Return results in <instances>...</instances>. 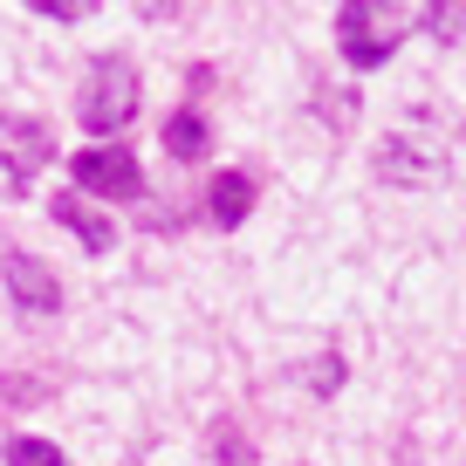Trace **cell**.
Instances as JSON below:
<instances>
[{"label": "cell", "mask_w": 466, "mask_h": 466, "mask_svg": "<svg viewBox=\"0 0 466 466\" xmlns=\"http://www.w3.org/2000/svg\"><path fill=\"white\" fill-rule=\"evenodd\" d=\"M56 158V131H48L42 116H15L0 110V178H15V186H28L42 165Z\"/></svg>", "instance_id": "cell-4"}, {"label": "cell", "mask_w": 466, "mask_h": 466, "mask_svg": "<svg viewBox=\"0 0 466 466\" xmlns=\"http://www.w3.org/2000/svg\"><path fill=\"white\" fill-rule=\"evenodd\" d=\"M137 7H145V15H172V0H137Z\"/></svg>", "instance_id": "cell-14"}, {"label": "cell", "mask_w": 466, "mask_h": 466, "mask_svg": "<svg viewBox=\"0 0 466 466\" xmlns=\"http://www.w3.org/2000/svg\"><path fill=\"white\" fill-rule=\"evenodd\" d=\"M48 219H56L62 233H76L89 254H110V240H116V227L96 213V206H89L83 186H76V192H56V199H48Z\"/></svg>", "instance_id": "cell-7"}, {"label": "cell", "mask_w": 466, "mask_h": 466, "mask_svg": "<svg viewBox=\"0 0 466 466\" xmlns=\"http://www.w3.org/2000/svg\"><path fill=\"white\" fill-rule=\"evenodd\" d=\"M165 151H172L178 165H199L206 151H213V131H206L199 110H172L165 116Z\"/></svg>", "instance_id": "cell-9"}, {"label": "cell", "mask_w": 466, "mask_h": 466, "mask_svg": "<svg viewBox=\"0 0 466 466\" xmlns=\"http://www.w3.org/2000/svg\"><path fill=\"white\" fill-rule=\"evenodd\" d=\"M248 213H254V178L248 172H219L213 186H206V219H213V227H240Z\"/></svg>", "instance_id": "cell-8"}, {"label": "cell", "mask_w": 466, "mask_h": 466, "mask_svg": "<svg viewBox=\"0 0 466 466\" xmlns=\"http://www.w3.org/2000/svg\"><path fill=\"white\" fill-rule=\"evenodd\" d=\"M460 7H452V0H432V7H425V28H432L439 35V42H452V35H460Z\"/></svg>", "instance_id": "cell-12"}, {"label": "cell", "mask_w": 466, "mask_h": 466, "mask_svg": "<svg viewBox=\"0 0 466 466\" xmlns=\"http://www.w3.org/2000/svg\"><path fill=\"white\" fill-rule=\"evenodd\" d=\"M35 15H48V21H83V15H96L103 0H28Z\"/></svg>", "instance_id": "cell-11"}, {"label": "cell", "mask_w": 466, "mask_h": 466, "mask_svg": "<svg viewBox=\"0 0 466 466\" xmlns=\"http://www.w3.org/2000/svg\"><path fill=\"white\" fill-rule=\"evenodd\" d=\"M336 384H343V357H316V364H309V391H322V398H329Z\"/></svg>", "instance_id": "cell-13"}, {"label": "cell", "mask_w": 466, "mask_h": 466, "mask_svg": "<svg viewBox=\"0 0 466 466\" xmlns=\"http://www.w3.org/2000/svg\"><path fill=\"white\" fill-rule=\"evenodd\" d=\"M7 466H69V460L48 439H7Z\"/></svg>", "instance_id": "cell-10"}, {"label": "cell", "mask_w": 466, "mask_h": 466, "mask_svg": "<svg viewBox=\"0 0 466 466\" xmlns=\"http://www.w3.org/2000/svg\"><path fill=\"white\" fill-rule=\"evenodd\" d=\"M137 116V69L124 56H96L83 76V96H76V124L89 137H116Z\"/></svg>", "instance_id": "cell-2"}, {"label": "cell", "mask_w": 466, "mask_h": 466, "mask_svg": "<svg viewBox=\"0 0 466 466\" xmlns=\"http://www.w3.org/2000/svg\"><path fill=\"white\" fill-rule=\"evenodd\" d=\"M446 172V158H439L432 145H419V131H391L378 151V178H398V186H432V178Z\"/></svg>", "instance_id": "cell-6"}, {"label": "cell", "mask_w": 466, "mask_h": 466, "mask_svg": "<svg viewBox=\"0 0 466 466\" xmlns=\"http://www.w3.org/2000/svg\"><path fill=\"white\" fill-rule=\"evenodd\" d=\"M0 281H7L15 309H28V316H56L62 309V281H56V268H48L42 254H7Z\"/></svg>", "instance_id": "cell-5"}, {"label": "cell", "mask_w": 466, "mask_h": 466, "mask_svg": "<svg viewBox=\"0 0 466 466\" xmlns=\"http://www.w3.org/2000/svg\"><path fill=\"white\" fill-rule=\"evenodd\" d=\"M69 178L83 192H96V199H145V165L131 158V151H110V145H96V151H76L69 158Z\"/></svg>", "instance_id": "cell-3"}, {"label": "cell", "mask_w": 466, "mask_h": 466, "mask_svg": "<svg viewBox=\"0 0 466 466\" xmlns=\"http://www.w3.org/2000/svg\"><path fill=\"white\" fill-rule=\"evenodd\" d=\"M405 28H411V0H343V15H336V42H343L350 69H384L405 42Z\"/></svg>", "instance_id": "cell-1"}]
</instances>
